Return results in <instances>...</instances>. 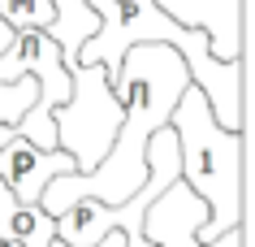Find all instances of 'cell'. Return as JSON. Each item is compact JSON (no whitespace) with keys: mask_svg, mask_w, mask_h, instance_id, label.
<instances>
[{"mask_svg":"<svg viewBox=\"0 0 255 247\" xmlns=\"http://www.w3.org/2000/svg\"><path fill=\"white\" fill-rule=\"evenodd\" d=\"M186 82H190V69L173 43H160V39L130 43L117 61V74H113V87L121 96V126L108 152L87 174L65 169V174L48 178V187L39 191V204L56 217L61 208H69L82 195H91L100 204L130 200L147 178V139L169 122Z\"/></svg>","mask_w":255,"mask_h":247,"instance_id":"cell-1","label":"cell"},{"mask_svg":"<svg viewBox=\"0 0 255 247\" xmlns=\"http://www.w3.org/2000/svg\"><path fill=\"white\" fill-rule=\"evenodd\" d=\"M169 126L177 135V161H182V178L203 195L208 204V221L199 226V239L212 243L216 234L242 226L247 204H242V152H247V130H225L208 109L195 82H186V91L177 96Z\"/></svg>","mask_w":255,"mask_h":247,"instance_id":"cell-2","label":"cell"},{"mask_svg":"<svg viewBox=\"0 0 255 247\" xmlns=\"http://www.w3.org/2000/svg\"><path fill=\"white\" fill-rule=\"evenodd\" d=\"M69 74H74L69 96L52 109L56 148H65L74 156V169L87 174L100 165L121 126V96L113 87V69L100 61H78L69 65Z\"/></svg>","mask_w":255,"mask_h":247,"instance_id":"cell-3","label":"cell"},{"mask_svg":"<svg viewBox=\"0 0 255 247\" xmlns=\"http://www.w3.org/2000/svg\"><path fill=\"white\" fill-rule=\"evenodd\" d=\"M203 221H208V204H203V195L195 191L186 178H173L147 204L143 239H147L151 247H247V230H242V226L216 234L212 243H203V239H199V226H203Z\"/></svg>","mask_w":255,"mask_h":247,"instance_id":"cell-4","label":"cell"},{"mask_svg":"<svg viewBox=\"0 0 255 247\" xmlns=\"http://www.w3.org/2000/svg\"><path fill=\"white\" fill-rule=\"evenodd\" d=\"M22 74H30V78L39 82V96L35 100H43L48 109H56L69 96V82H74L65 56H61V43L43 26L13 30V39L0 48V82H13Z\"/></svg>","mask_w":255,"mask_h":247,"instance_id":"cell-5","label":"cell"},{"mask_svg":"<svg viewBox=\"0 0 255 247\" xmlns=\"http://www.w3.org/2000/svg\"><path fill=\"white\" fill-rule=\"evenodd\" d=\"M74 169V156L65 148H35L30 139L13 135L0 143V178L9 182L17 204H35L39 191L48 187V178Z\"/></svg>","mask_w":255,"mask_h":247,"instance_id":"cell-6","label":"cell"},{"mask_svg":"<svg viewBox=\"0 0 255 247\" xmlns=\"http://www.w3.org/2000/svg\"><path fill=\"white\" fill-rule=\"evenodd\" d=\"M9 234H13L22 247H48L56 239V217L35 200V204H17L13 217H9Z\"/></svg>","mask_w":255,"mask_h":247,"instance_id":"cell-7","label":"cell"},{"mask_svg":"<svg viewBox=\"0 0 255 247\" xmlns=\"http://www.w3.org/2000/svg\"><path fill=\"white\" fill-rule=\"evenodd\" d=\"M0 17L9 22L13 30H30V26H52L56 4L52 0H0Z\"/></svg>","mask_w":255,"mask_h":247,"instance_id":"cell-8","label":"cell"}]
</instances>
